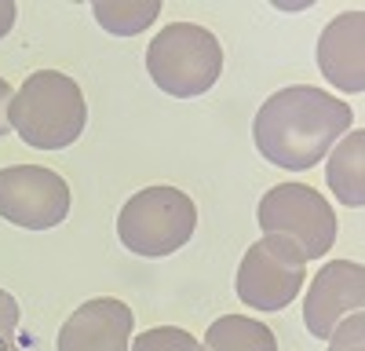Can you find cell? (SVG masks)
Returning a JSON list of instances; mask_svg holds the SVG:
<instances>
[{
	"label": "cell",
	"instance_id": "52a82bcc",
	"mask_svg": "<svg viewBox=\"0 0 365 351\" xmlns=\"http://www.w3.org/2000/svg\"><path fill=\"white\" fill-rule=\"evenodd\" d=\"M70 216V187L55 168L8 165L0 168V220L26 230H51Z\"/></svg>",
	"mask_w": 365,
	"mask_h": 351
},
{
	"label": "cell",
	"instance_id": "ba28073f",
	"mask_svg": "<svg viewBox=\"0 0 365 351\" xmlns=\"http://www.w3.org/2000/svg\"><path fill=\"white\" fill-rule=\"evenodd\" d=\"M365 304V268L354 260H332L311 282V292L303 297V326L311 337L329 340L336 322L361 311Z\"/></svg>",
	"mask_w": 365,
	"mask_h": 351
},
{
	"label": "cell",
	"instance_id": "277c9868",
	"mask_svg": "<svg viewBox=\"0 0 365 351\" xmlns=\"http://www.w3.org/2000/svg\"><path fill=\"white\" fill-rule=\"evenodd\" d=\"M197 205L175 187H146L117 213V238L135 256H172L194 238Z\"/></svg>",
	"mask_w": 365,
	"mask_h": 351
},
{
	"label": "cell",
	"instance_id": "7c38bea8",
	"mask_svg": "<svg viewBox=\"0 0 365 351\" xmlns=\"http://www.w3.org/2000/svg\"><path fill=\"white\" fill-rule=\"evenodd\" d=\"M205 351H278V337L270 326L245 315H223L205 330Z\"/></svg>",
	"mask_w": 365,
	"mask_h": 351
},
{
	"label": "cell",
	"instance_id": "ac0fdd59",
	"mask_svg": "<svg viewBox=\"0 0 365 351\" xmlns=\"http://www.w3.org/2000/svg\"><path fill=\"white\" fill-rule=\"evenodd\" d=\"M15 15H19V8L11 4V0H0V41H4V37L11 34V26H15Z\"/></svg>",
	"mask_w": 365,
	"mask_h": 351
},
{
	"label": "cell",
	"instance_id": "8fae6325",
	"mask_svg": "<svg viewBox=\"0 0 365 351\" xmlns=\"http://www.w3.org/2000/svg\"><path fill=\"white\" fill-rule=\"evenodd\" d=\"M325 183L351 209L365 205V132L361 128H351L344 136V143H336L329 151Z\"/></svg>",
	"mask_w": 365,
	"mask_h": 351
},
{
	"label": "cell",
	"instance_id": "5bb4252c",
	"mask_svg": "<svg viewBox=\"0 0 365 351\" xmlns=\"http://www.w3.org/2000/svg\"><path fill=\"white\" fill-rule=\"evenodd\" d=\"M132 351H205L201 340L187 330H175V326H158V330H146L139 333L132 344Z\"/></svg>",
	"mask_w": 365,
	"mask_h": 351
},
{
	"label": "cell",
	"instance_id": "9a60e30c",
	"mask_svg": "<svg viewBox=\"0 0 365 351\" xmlns=\"http://www.w3.org/2000/svg\"><path fill=\"white\" fill-rule=\"evenodd\" d=\"M329 351H365V315L361 311L336 322V330L329 333Z\"/></svg>",
	"mask_w": 365,
	"mask_h": 351
},
{
	"label": "cell",
	"instance_id": "3957f363",
	"mask_svg": "<svg viewBox=\"0 0 365 351\" xmlns=\"http://www.w3.org/2000/svg\"><path fill=\"white\" fill-rule=\"evenodd\" d=\"M146 70L172 99L205 96L223 73V48L216 34L197 22H172L146 48Z\"/></svg>",
	"mask_w": 365,
	"mask_h": 351
},
{
	"label": "cell",
	"instance_id": "5b68a950",
	"mask_svg": "<svg viewBox=\"0 0 365 351\" xmlns=\"http://www.w3.org/2000/svg\"><path fill=\"white\" fill-rule=\"evenodd\" d=\"M259 227L263 234L289 238L303 260H322L336 242V213L329 209L322 190L307 183H278L259 201Z\"/></svg>",
	"mask_w": 365,
	"mask_h": 351
},
{
	"label": "cell",
	"instance_id": "30bf717a",
	"mask_svg": "<svg viewBox=\"0 0 365 351\" xmlns=\"http://www.w3.org/2000/svg\"><path fill=\"white\" fill-rule=\"evenodd\" d=\"M318 70L340 92L365 88V11H344L322 29Z\"/></svg>",
	"mask_w": 365,
	"mask_h": 351
},
{
	"label": "cell",
	"instance_id": "e0dca14e",
	"mask_svg": "<svg viewBox=\"0 0 365 351\" xmlns=\"http://www.w3.org/2000/svg\"><path fill=\"white\" fill-rule=\"evenodd\" d=\"M15 92H11V84L0 77V136H8L11 132V121H8V106H11Z\"/></svg>",
	"mask_w": 365,
	"mask_h": 351
},
{
	"label": "cell",
	"instance_id": "7a4b0ae2",
	"mask_svg": "<svg viewBox=\"0 0 365 351\" xmlns=\"http://www.w3.org/2000/svg\"><path fill=\"white\" fill-rule=\"evenodd\" d=\"M8 121L34 151H66L88 125V103L73 77L58 70H37L15 92Z\"/></svg>",
	"mask_w": 365,
	"mask_h": 351
},
{
	"label": "cell",
	"instance_id": "8992f818",
	"mask_svg": "<svg viewBox=\"0 0 365 351\" xmlns=\"http://www.w3.org/2000/svg\"><path fill=\"white\" fill-rule=\"evenodd\" d=\"M303 253L278 234H267L256 245H249L245 260L237 268V300L256 311H282L299 297L307 268H303Z\"/></svg>",
	"mask_w": 365,
	"mask_h": 351
},
{
	"label": "cell",
	"instance_id": "9c48e42d",
	"mask_svg": "<svg viewBox=\"0 0 365 351\" xmlns=\"http://www.w3.org/2000/svg\"><path fill=\"white\" fill-rule=\"evenodd\" d=\"M135 315L117 297H96L81 304L58 330V351H128Z\"/></svg>",
	"mask_w": 365,
	"mask_h": 351
},
{
	"label": "cell",
	"instance_id": "4fadbf2b",
	"mask_svg": "<svg viewBox=\"0 0 365 351\" xmlns=\"http://www.w3.org/2000/svg\"><path fill=\"white\" fill-rule=\"evenodd\" d=\"M96 22L113 37H132L161 15V0H96L91 4Z\"/></svg>",
	"mask_w": 365,
	"mask_h": 351
},
{
	"label": "cell",
	"instance_id": "6da1fadb",
	"mask_svg": "<svg viewBox=\"0 0 365 351\" xmlns=\"http://www.w3.org/2000/svg\"><path fill=\"white\" fill-rule=\"evenodd\" d=\"M354 113L344 99L314 84H289L274 92L252 121L256 151L278 168L303 172L314 168L340 136L351 132Z\"/></svg>",
	"mask_w": 365,
	"mask_h": 351
},
{
	"label": "cell",
	"instance_id": "2e32d148",
	"mask_svg": "<svg viewBox=\"0 0 365 351\" xmlns=\"http://www.w3.org/2000/svg\"><path fill=\"white\" fill-rule=\"evenodd\" d=\"M19 322H22V311H19L15 297L8 289H0V351H22Z\"/></svg>",
	"mask_w": 365,
	"mask_h": 351
}]
</instances>
